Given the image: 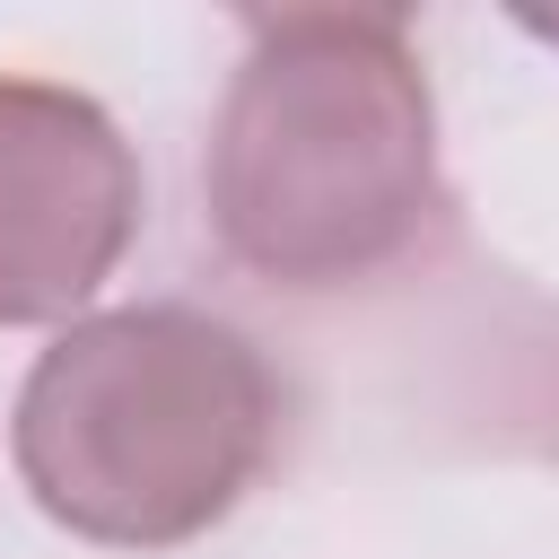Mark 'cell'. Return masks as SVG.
Returning <instances> with one entry per match:
<instances>
[{
	"mask_svg": "<svg viewBox=\"0 0 559 559\" xmlns=\"http://www.w3.org/2000/svg\"><path fill=\"white\" fill-rule=\"evenodd\" d=\"M227 262L349 288L437 218V96L402 9H262L201 157Z\"/></svg>",
	"mask_w": 559,
	"mask_h": 559,
	"instance_id": "cell-1",
	"label": "cell"
},
{
	"mask_svg": "<svg viewBox=\"0 0 559 559\" xmlns=\"http://www.w3.org/2000/svg\"><path fill=\"white\" fill-rule=\"evenodd\" d=\"M271 437L280 384L262 349L183 297L70 323L17 393V480L105 550L210 533L271 463Z\"/></svg>",
	"mask_w": 559,
	"mask_h": 559,
	"instance_id": "cell-2",
	"label": "cell"
},
{
	"mask_svg": "<svg viewBox=\"0 0 559 559\" xmlns=\"http://www.w3.org/2000/svg\"><path fill=\"white\" fill-rule=\"evenodd\" d=\"M140 236V157L52 79H0V323L79 314Z\"/></svg>",
	"mask_w": 559,
	"mask_h": 559,
	"instance_id": "cell-3",
	"label": "cell"
}]
</instances>
